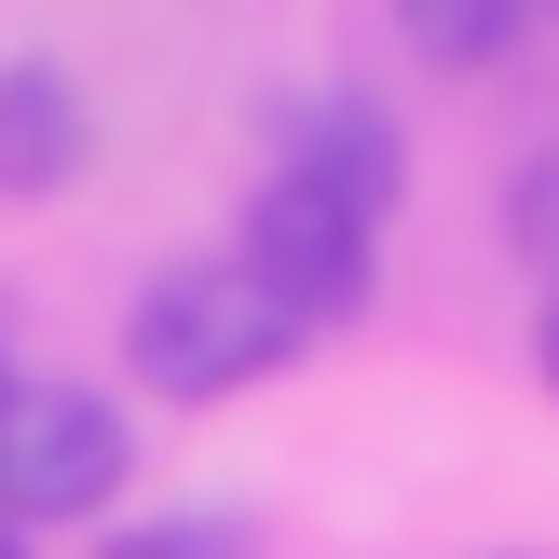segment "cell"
<instances>
[{
    "mask_svg": "<svg viewBox=\"0 0 559 559\" xmlns=\"http://www.w3.org/2000/svg\"><path fill=\"white\" fill-rule=\"evenodd\" d=\"M0 559H27V533H0Z\"/></svg>",
    "mask_w": 559,
    "mask_h": 559,
    "instance_id": "obj_10",
    "label": "cell"
},
{
    "mask_svg": "<svg viewBox=\"0 0 559 559\" xmlns=\"http://www.w3.org/2000/svg\"><path fill=\"white\" fill-rule=\"evenodd\" d=\"M533 14H546V0H396L409 55H437V69H491V55H519Z\"/></svg>",
    "mask_w": 559,
    "mask_h": 559,
    "instance_id": "obj_6",
    "label": "cell"
},
{
    "mask_svg": "<svg viewBox=\"0 0 559 559\" xmlns=\"http://www.w3.org/2000/svg\"><path fill=\"white\" fill-rule=\"evenodd\" d=\"M82 151H96L82 82L55 69V55H14V69H0V191H14V205H55V191L82 178Z\"/></svg>",
    "mask_w": 559,
    "mask_h": 559,
    "instance_id": "obj_5",
    "label": "cell"
},
{
    "mask_svg": "<svg viewBox=\"0 0 559 559\" xmlns=\"http://www.w3.org/2000/svg\"><path fill=\"white\" fill-rule=\"evenodd\" d=\"M300 355V314L260 287L246 260H191V273H151L123 314V369L151 382V396L205 409V396H246V382H273Z\"/></svg>",
    "mask_w": 559,
    "mask_h": 559,
    "instance_id": "obj_1",
    "label": "cell"
},
{
    "mask_svg": "<svg viewBox=\"0 0 559 559\" xmlns=\"http://www.w3.org/2000/svg\"><path fill=\"white\" fill-rule=\"evenodd\" d=\"M273 178L328 191V205H355V218L382 233V218H396V191H409V136L382 123V96H342V82H314V96H287V109H273Z\"/></svg>",
    "mask_w": 559,
    "mask_h": 559,
    "instance_id": "obj_4",
    "label": "cell"
},
{
    "mask_svg": "<svg viewBox=\"0 0 559 559\" xmlns=\"http://www.w3.org/2000/svg\"><path fill=\"white\" fill-rule=\"evenodd\" d=\"M109 559H233V519H191V533H109Z\"/></svg>",
    "mask_w": 559,
    "mask_h": 559,
    "instance_id": "obj_8",
    "label": "cell"
},
{
    "mask_svg": "<svg viewBox=\"0 0 559 559\" xmlns=\"http://www.w3.org/2000/svg\"><path fill=\"white\" fill-rule=\"evenodd\" d=\"M546 14H559V0H546Z\"/></svg>",
    "mask_w": 559,
    "mask_h": 559,
    "instance_id": "obj_12",
    "label": "cell"
},
{
    "mask_svg": "<svg viewBox=\"0 0 559 559\" xmlns=\"http://www.w3.org/2000/svg\"><path fill=\"white\" fill-rule=\"evenodd\" d=\"M506 233H519V260H546V273H559V151L533 164V178H519V205H506Z\"/></svg>",
    "mask_w": 559,
    "mask_h": 559,
    "instance_id": "obj_7",
    "label": "cell"
},
{
    "mask_svg": "<svg viewBox=\"0 0 559 559\" xmlns=\"http://www.w3.org/2000/svg\"><path fill=\"white\" fill-rule=\"evenodd\" d=\"M136 478V437L96 382H14L0 396V533L27 519H109Z\"/></svg>",
    "mask_w": 559,
    "mask_h": 559,
    "instance_id": "obj_2",
    "label": "cell"
},
{
    "mask_svg": "<svg viewBox=\"0 0 559 559\" xmlns=\"http://www.w3.org/2000/svg\"><path fill=\"white\" fill-rule=\"evenodd\" d=\"M369 246H382V233H369L355 205H328V191H300V178H260V191H246L233 260L260 273L300 328H328V314H355V300H369Z\"/></svg>",
    "mask_w": 559,
    "mask_h": 559,
    "instance_id": "obj_3",
    "label": "cell"
},
{
    "mask_svg": "<svg viewBox=\"0 0 559 559\" xmlns=\"http://www.w3.org/2000/svg\"><path fill=\"white\" fill-rule=\"evenodd\" d=\"M533 369L559 382V300H546V314H533Z\"/></svg>",
    "mask_w": 559,
    "mask_h": 559,
    "instance_id": "obj_9",
    "label": "cell"
},
{
    "mask_svg": "<svg viewBox=\"0 0 559 559\" xmlns=\"http://www.w3.org/2000/svg\"><path fill=\"white\" fill-rule=\"evenodd\" d=\"M0 396H14V369H0Z\"/></svg>",
    "mask_w": 559,
    "mask_h": 559,
    "instance_id": "obj_11",
    "label": "cell"
}]
</instances>
